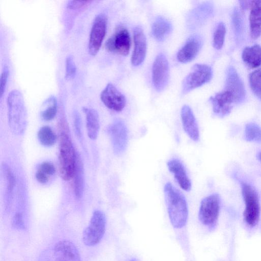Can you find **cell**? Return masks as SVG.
I'll return each instance as SVG.
<instances>
[{"mask_svg":"<svg viewBox=\"0 0 261 261\" xmlns=\"http://www.w3.org/2000/svg\"><path fill=\"white\" fill-rule=\"evenodd\" d=\"M59 129V168L61 178L64 180L73 178L76 164L77 154L69 134L66 121L62 119L58 124Z\"/></svg>","mask_w":261,"mask_h":261,"instance_id":"cell-1","label":"cell"},{"mask_svg":"<svg viewBox=\"0 0 261 261\" xmlns=\"http://www.w3.org/2000/svg\"><path fill=\"white\" fill-rule=\"evenodd\" d=\"M164 194L170 222L175 228L184 226L188 217V208L184 196L171 183L164 186Z\"/></svg>","mask_w":261,"mask_h":261,"instance_id":"cell-2","label":"cell"},{"mask_svg":"<svg viewBox=\"0 0 261 261\" xmlns=\"http://www.w3.org/2000/svg\"><path fill=\"white\" fill-rule=\"evenodd\" d=\"M9 123L11 131L15 135L23 133L27 124V111L21 93L14 90L7 97Z\"/></svg>","mask_w":261,"mask_h":261,"instance_id":"cell-3","label":"cell"},{"mask_svg":"<svg viewBox=\"0 0 261 261\" xmlns=\"http://www.w3.org/2000/svg\"><path fill=\"white\" fill-rule=\"evenodd\" d=\"M242 193L245 204L244 218L246 223L250 227H254L259 219L260 206L257 194L249 184L240 181Z\"/></svg>","mask_w":261,"mask_h":261,"instance_id":"cell-4","label":"cell"},{"mask_svg":"<svg viewBox=\"0 0 261 261\" xmlns=\"http://www.w3.org/2000/svg\"><path fill=\"white\" fill-rule=\"evenodd\" d=\"M220 207L219 194L214 193L204 198L201 202L198 214L200 222L210 229L215 228L219 217Z\"/></svg>","mask_w":261,"mask_h":261,"instance_id":"cell-5","label":"cell"},{"mask_svg":"<svg viewBox=\"0 0 261 261\" xmlns=\"http://www.w3.org/2000/svg\"><path fill=\"white\" fill-rule=\"evenodd\" d=\"M106 220L105 214L100 211H95L89 225L83 234L85 245L92 246L97 244L102 238L106 230Z\"/></svg>","mask_w":261,"mask_h":261,"instance_id":"cell-6","label":"cell"},{"mask_svg":"<svg viewBox=\"0 0 261 261\" xmlns=\"http://www.w3.org/2000/svg\"><path fill=\"white\" fill-rule=\"evenodd\" d=\"M212 75V69L208 65L203 64H195L183 81L182 93L186 94L208 82Z\"/></svg>","mask_w":261,"mask_h":261,"instance_id":"cell-7","label":"cell"},{"mask_svg":"<svg viewBox=\"0 0 261 261\" xmlns=\"http://www.w3.org/2000/svg\"><path fill=\"white\" fill-rule=\"evenodd\" d=\"M107 17L103 13L98 14L95 18L90 33L88 51L92 56L98 52L106 34Z\"/></svg>","mask_w":261,"mask_h":261,"instance_id":"cell-8","label":"cell"},{"mask_svg":"<svg viewBox=\"0 0 261 261\" xmlns=\"http://www.w3.org/2000/svg\"><path fill=\"white\" fill-rule=\"evenodd\" d=\"M131 44L129 32L126 28L120 26L105 43L106 49L122 56L128 55Z\"/></svg>","mask_w":261,"mask_h":261,"instance_id":"cell-9","label":"cell"},{"mask_svg":"<svg viewBox=\"0 0 261 261\" xmlns=\"http://www.w3.org/2000/svg\"><path fill=\"white\" fill-rule=\"evenodd\" d=\"M113 151L119 155L125 150L128 142L127 128L121 120H116L109 128Z\"/></svg>","mask_w":261,"mask_h":261,"instance_id":"cell-10","label":"cell"},{"mask_svg":"<svg viewBox=\"0 0 261 261\" xmlns=\"http://www.w3.org/2000/svg\"><path fill=\"white\" fill-rule=\"evenodd\" d=\"M169 69L168 62L162 53L155 58L152 68V80L155 89L161 91L166 86L169 79Z\"/></svg>","mask_w":261,"mask_h":261,"instance_id":"cell-11","label":"cell"},{"mask_svg":"<svg viewBox=\"0 0 261 261\" xmlns=\"http://www.w3.org/2000/svg\"><path fill=\"white\" fill-rule=\"evenodd\" d=\"M100 99L109 109L116 112L121 111L126 105V98L112 84H107L100 94Z\"/></svg>","mask_w":261,"mask_h":261,"instance_id":"cell-12","label":"cell"},{"mask_svg":"<svg viewBox=\"0 0 261 261\" xmlns=\"http://www.w3.org/2000/svg\"><path fill=\"white\" fill-rule=\"evenodd\" d=\"M225 90L232 95L236 103L242 102L245 97L243 83L236 69L231 66L227 70Z\"/></svg>","mask_w":261,"mask_h":261,"instance_id":"cell-13","label":"cell"},{"mask_svg":"<svg viewBox=\"0 0 261 261\" xmlns=\"http://www.w3.org/2000/svg\"><path fill=\"white\" fill-rule=\"evenodd\" d=\"M210 100L214 113L220 117L229 114L232 108V105L236 103L232 95L225 90L211 97Z\"/></svg>","mask_w":261,"mask_h":261,"instance_id":"cell-14","label":"cell"},{"mask_svg":"<svg viewBox=\"0 0 261 261\" xmlns=\"http://www.w3.org/2000/svg\"><path fill=\"white\" fill-rule=\"evenodd\" d=\"M134 48L131 57V63L133 66H137L144 61L147 49L145 36L142 28L136 27L133 30Z\"/></svg>","mask_w":261,"mask_h":261,"instance_id":"cell-15","label":"cell"},{"mask_svg":"<svg viewBox=\"0 0 261 261\" xmlns=\"http://www.w3.org/2000/svg\"><path fill=\"white\" fill-rule=\"evenodd\" d=\"M56 261H81L75 246L68 240H61L53 248Z\"/></svg>","mask_w":261,"mask_h":261,"instance_id":"cell-16","label":"cell"},{"mask_svg":"<svg viewBox=\"0 0 261 261\" xmlns=\"http://www.w3.org/2000/svg\"><path fill=\"white\" fill-rule=\"evenodd\" d=\"M201 47V39L198 35L190 37L177 54L179 62L186 63L192 61L197 55Z\"/></svg>","mask_w":261,"mask_h":261,"instance_id":"cell-17","label":"cell"},{"mask_svg":"<svg viewBox=\"0 0 261 261\" xmlns=\"http://www.w3.org/2000/svg\"><path fill=\"white\" fill-rule=\"evenodd\" d=\"M180 115L185 132L193 141H198L199 139V128L191 108L188 105H184L181 109Z\"/></svg>","mask_w":261,"mask_h":261,"instance_id":"cell-18","label":"cell"},{"mask_svg":"<svg viewBox=\"0 0 261 261\" xmlns=\"http://www.w3.org/2000/svg\"><path fill=\"white\" fill-rule=\"evenodd\" d=\"M167 166L180 187L185 191H189L192 184L183 164L177 159H172L167 162Z\"/></svg>","mask_w":261,"mask_h":261,"instance_id":"cell-19","label":"cell"},{"mask_svg":"<svg viewBox=\"0 0 261 261\" xmlns=\"http://www.w3.org/2000/svg\"><path fill=\"white\" fill-rule=\"evenodd\" d=\"M250 8V36L256 39L261 35V1H252Z\"/></svg>","mask_w":261,"mask_h":261,"instance_id":"cell-20","label":"cell"},{"mask_svg":"<svg viewBox=\"0 0 261 261\" xmlns=\"http://www.w3.org/2000/svg\"><path fill=\"white\" fill-rule=\"evenodd\" d=\"M86 118L87 134L89 138L95 140L98 136L100 124L97 112L92 108H83Z\"/></svg>","mask_w":261,"mask_h":261,"instance_id":"cell-21","label":"cell"},{"mask_svg":"<svg viewBox=\"0 0 261 261\" xmlns=\"http://www.w3.org/2000/svg\"><path fill=\"white\" fill-rule=\"evenodd\" d=\"M244 62L251 68L261 65V46L258 44L245 47L242 54Z\"/></svg>","mask_w":261,"mask_h":261,"instance_id":"cell-22","label":"cell"},{"mask_svg":"<svg viewBox=\"0 0 261 261\" xmlns=\"http://www.w3.org/2000/svg\"><path fill=\"white\" fill-rule=\"evenodd\" d=\"M2 170L6 180L5 190V209L8 211L10 209L12 194L15 183V177L9 167L3 163Z\"/></svg>","mask_w":261,"mask_h":261,"instance_id":"cell-23","label":"cell"},{"mask_svg":"<svg viewBox=\"0 0 261 261\" xmlns=\"http://www.w3.org/2000/svg\"><path fill=\"white\" fill-rule=\"evenodd\" d=\"M172 30L170 22L163 17H158L153 23L151 32L153 37L159 41L164 40Z\"/></svg>","mask_w":261,"mask_h":261,"instance_id":"cell-24","label":"cell"},{"mask_svg":"<svg viewBox=\"0 0 261 261\" xmlns=\"http://www.w3.org/2000/svg\"><path fill=\"white\" fill-rule=\"evenodd\" d=\"M74 191L76 197L80 198L83 195L84 187V170L81 160L77 155L76 168L73 176Z\"/></svg>","mask_w":261,"mask_h":261,"instance_id":"cell-25","label":"cell"},{"mask_svg":"<svg viewBox=\"0 0 261 261\" xmlns=\"http://www.w3.org/2000/svg\"><path fill=\"white\" fill-rule=\"evenodd\" d=\"M38 139L42 145L49 147L55 144L57 136L49 126H43L38 131Z\"/></svg>","mask_w":261,"mask_h":261,"instance_id":"cell-26","label":"cell"},{"mask_svg":"<svg viewBox=\"0 0 261 261\" xmlns=\"http://www.w3.org/2000/svg\"><path fill=\"white\" fill-rule=\"evenodd\" d=\"M244 138L248 142L261 143V127L255 123H247L245 128Z\"/></svg>","mask_w":261,"mask_h":261,"instance_id":"cell-27","label":"cell"},{"mask_svg":"<svg viewBox=\"0 0 261 261\" xmlns=\"http://www.w3.org/2000/svg\"><path fill=\"white\" fill-rule=\"evenodd\" d=\"M249 83L252 92L261 99V68L254 70L249 74Z\"/></svg>","mask_w":261,"mask_h":261,"instance_id":"cell-28","label":"cell"},{"mask_svg":"<svg viewBox=\"0 0 261 261\" xmlns=\"http://www.w3.org/2000/svg\"><path fill=\"white\" fill-rule=\"evenodd\" d=\"M46 108L41 113L42 119L45 121H50L53 119L56 115L57 111V100L53 96L48 98L45 102Z\"/></svg>","mask_w":261,"mask_h":261,"instance_id":"cell-29","label":"cell"},{"mask_svg":"<svg viewBox=\"0 0 261 261\" xmlns=\"http://www.w3.org/2000/svg\"><path fill=\"white\" fill-rule=\"evenodd\" d=\"M226 28L223 22H220L214 32L213 39V46L217 49H221L224 44Z\"/></svg>","mask_w":261,"mask_h":261,"instance_id":"cell-30","label":"cell"},{"mask_svg":"<svg viewBox=\"0 0 261 261\" xmlns=\"http://www.w3.org/2000/svg\"><path fill=\"white\" fill-rule=\"evenodd\" d=\"M76 68L73 57L69 55L66 59L65 78L67 80L73 79L76 74Z\"/></svg>","mask_w":261,"mask_h":261,"instance_id":"cell-31","label":"cell"},{"mask_svg":"<svg viewBox=\"0 0 261 261\" xmlns=\"http://www.w3.org/2000/svg\"><path fill=\"white\" fill-rule=\"evenodd\" d=\"M38 170L41 171L46 175L49 176L54 174L56 168L53 164L49 162H44L39 166Z\"/></svg>","mask_w":261,"mask_h":261,"instance_id":"cell-32","label":"cell"},{"mask_svg":"<svg viewBox=\"0 0 261 261\" xmlns=\"http://www.w3.org/2000/svg\"><path fill=\"white\" fill-rule=\"evenodd\" d=\"M12 226L18 229H24L25 228L23 217L21 213L17 212L12 219Z\"/></svg>","mask_w":261,"mask_h":261,"instance_id":"cell-33","label":"cell"},{"mask_svg":"<svg viewBox=\"0 0 261 261\" xmlns=\"http://www.w3.org/2000/svg\"><path fill=\"white\" fill-rule=\"evenodd\" d=\"M9 76V70L7 68H5L3 70L0 80V96L2 97L5 93L6 85L7 83L8 77Z\"/></svg>","mask_w":261,"mask_h":261,"instance_id":"cell-34","label":"cell"},{"mask_svg":"<svg viewBox=\"0 0 261 261\" xmlns=\"http://www.w3.org/2000/svg\"><path fill=\"white\" fill-rule=\"evenodd\" d=\"M39 261H56L53 248L44 250L40 256Z\"/></svg>","mask_w":261,"mask_h":261,"instance_id":"cell-35","label":"cell"},{"mask_svg":"<svg viewBox=\"0 0 261 261\" xmlns=\"http://www.w3.org/2000/svg\"><path fill=\"white\" fill-rule=\"evenodd\" d=\"M91 2V1H68L67 7L70 9H77L85 7Z\"/></svg>","mask_w":261,"mask_h":261,"instance_id":"cell-36","label":"cell"},{"mask_svg":"<svg viewBox=\"0 0 261 261\" xmlns=\"http://www.w3.org/2000/svg\"><path fill=\"white\" fill-rule=\"evenodd\" d=\"M35 177L37 180L41 184H45L49 180V176L39 170L36 172Z\"/></svg>","mask_w":261,"mask_h":261,"instance_id":"cell-37","label":"cell"},{"mask_svg":"<svg viewBox=\"0 0 261 261\" xmlns=\"http://www.w3.org/2000/svg\"><path fill=\"white\" fill-rule=\"evenodd\" d=\"M74 127L77 135L79 137L81 136V123L79 116L77 114L74 115Z\"/></svg>","mask_w":261,"mask_h":261,"instance_id":"cell-38","label":"cell"},{"mask_svg":"<svg viewBox=\"0 0 261 261\" xmlns=\"http://www.w3.org/2000/svg\"><path fill=\"white\" fill-rule=\"evenodd\" d=\"M257 158L261 162V151L257 153Z\"/></svg>","mask_w":261,"mask_h":261,"instance_id":"cell-39","label":"cell"},{"mask_svg":"<svg viewBox=\"0 0 261 261\" xmlns=\"http://www.w3.org/2000/svg\"><path fill=\"white\" fill-rule=\"evenodd\" d=\"M130 261H138V260H137L135 258H133V259H132Z\"/></svg>","mask_w":261,"mask_h":261,"instance_id":"cell-40","label":"cell"}]
</instances>
